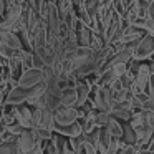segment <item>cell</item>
Masks as SVG:
<instances>
[{"instance_id":"6da1fadb","label":"cell","mask_w":154,"mask_h":154,"mask_svg":"<svg viewBox=\"0 0 154 154\" xmlns=\"http://www.w3.org/2000/svg\"><path fill=\"white\" fill-rule=\"evenodd\" d=\"M154 55V38L151 35H144L133 47V61H141L152 58Z\"/></svg>"},{"instance_id":"7a4b0ae2","label":"cell","mask_w":154,"mask_h":154,"mask_svg":"<svg viewBox=\"0 0 154 154\" xmlns=\"http://www.w3.org/2000/svg\"><path fill=\"white\" fill-rule=\"evenodd\" d=\"M80 118V111L76 108H65L58 106L53 111V121L55 126H68V124L76 123V119Z\"/></svg>"},{"instance_id":"3957f363","label":"cell","mask_w":154,"mask_h":154,"mask_svg":"<svg viewBox=\"0 0 154 154\" xmlns=\"http://www.w3.org/2000/svg\"><path fill=\"white\" fill-rule=\"evenodd\" d=\"M42 78H43L42 70H37V68L23 70V73H22L20 78L17 80V86L23 88V90H32V88L38 86V85L42 83Z\"/></svg>"},{"instance_id":"277c9868","label":"cell","mask_w":154,"mask_h":154,"mask_svg":"<svg viewBox=\"0 0 154 154\" xmlns=\"http://www.w3.org/2000/svg\"><path fill=\"white\" fill-rule=\"evenodd\" d=\"M30 98V90H23V88H12L7 93V98H5L4 103L7 106H18L22 103H27V100Z\"/></svg>"},{"instance_id":"5b68a950","label":"cell","mask_w":154,"mask_h":154,"mask_svg":"<svg viewBox=\"0 0 154 154\" xmlns=\"http://www.w3.org/2000/svg\"><path fill=\"white\" fill-rule=\"evenodd\" d=\"M0 43L7 45V47L12 48L14 51L23 50V47H22V42H20V38H18V35L14 33V32H8V30H0Z\"/></svg>"},{"instance_id":"8992f818","label":"cell","mask_w":154,"mask_h":154,"mask_svg":"<svg viewBox=\"0 0 154 154\" xmlns=\"http://www.w3.org/2000/svg\"><path fill=\"white\" fill-rule=\"evenodd\" d=\"M76 101H78V94H76V88L75 86H68L60 91V106L75 108Z\"/></svg>"},{"instance_id":"52a82bcc","label":"cell","mask_w":154,"mask_h":154,"mask_svg":"<svg viewBox=\"0 0 154 154\" xmlns=\"http://www.w3.org/2000/svg\"><path fill=\"white\" fill-rule=\"evenodd\" d=\"M53 133H57L58 136H68V137H78L83 134L80 123H73L68 126H53Z\"/></svg>"},{"instance_id":"ba28073f","label":"cell","mask_w":154,"mask_h":154,"mask_svg":"<svg viewBox=\"0 0 154 154\" xmlns=\"http://www.w3.org/2000/svg\"><path fill=\"white\" fill-rule=\"evenodd\" d=\"M53 126H55V121H53V113L48 109H42L40 111V119H38V126L42 129H47L53 133Z\"/></svg>"},{"instance_id":"9c48e42d","label":"cell","mask_w":154,"mask_h":154,"mask_svg":"<svg viewBox=\"0 0 154 154\" xmlns=\"http://www.w3.org/2000/svg\"><path fill=\"white\" fill-rule=\"evenodd\" d=\"M104 129H106V133L109 134L111 137H114V139H121V137H123V126H121L114 118H111L109 123L104 126Z\"/></svg>"},{"instance_id":"30bf717a","label":"cell","mask_w":154,"mask_h":154,"mask_svg":"<svg viewBox=\"0 0 154 154\" xmlns=\"http://www.w3.org/2000/svg\"><path fill=\"white\" fill-rule=\"evenodd\" d=\"M109 119H111L109 113H106V111H98V113L94 114V126L101 129V128H104L109 123Z\"/></svg>"},{"instance_id":"8fae6325","label":"cell","mask_w":154,"mask_h":154,"mask_svg":"<svg viewBox=\"0 0 154 154\" xmlns=\"http://www.w3.org/2000/svg\"><path fill=\"white\" fill-rule=\"evenodd\" d=\"M45 2H47V0H27V5L35 12V14L40 15V14H42V10H43Z\"/></svg>"},{"instance_id":"7c38bea8","label":"cell","mask_w":154,"mask_h":154,"mask_svg":"<svg viewBox=\"0 0 154 154\" xmlns=\"http://www.w3.org/2000/svg\"><path fill=\"white\" fill-rule=\"evenodd\" d=\"M123 136H124V141H126L128 144L136 143V134H134V131H133V128H131V126L123 128Z\"/></svg>"},{"instance_id":"4fadbf2b","label":"cell","mask_w":154,"mask_h":154,"mask_svg":"<svg viewBox=\"0 0 154 154\" xmlns=\"http://www.w3.org/2000/svg\"><path fill=\"white\" fill-rule=\"evenodd\" d=\"M15 53H17V51H14L12 48H8L7 45L0 43V57H2V58H5V60H10V58L15 57Z\"/></svg>"},{"instance_id":"5bb4252c","label":"cell","mask_w":154,"mask_h":154,"mask_svg":"<svg viewBox=\"0 0 154 154\" xmlns=\"http://www.w3.org/2000/svg\"><path fill=\"white\" fill-rule=\"evenodd\" d=\"M15 143H4L0 144V154H14L15 152Z\"/></svg>"},{"instance_id":"9a60e30c","label":"cell","mask_w":154,"mask_h":154,"mask_svg":"<svg viewBox=\"0 0 154 154\" xmlns=\"http://www.w3.org/2000/svg\"><path fill=\"white\" fill-rule=\"evenodd\" d=\"M5 7H7V4H5V0H0V17H2V14H4Z\"/></svg>"}]
</instances>
